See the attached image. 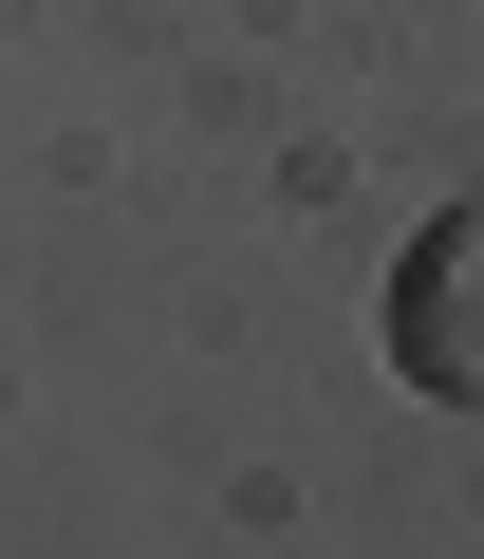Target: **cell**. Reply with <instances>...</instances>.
I'll return each instance as SVG.
<instances>
[{
	"label": "cell",
	"instance_id": "1",
	"mask_svg": "<svg viewBox=\"0 0 484 559\" xmlns=\"http://www.w3.org/2000/svg\"><path fill=\"white\" fill-rule=\"evenodd\" d=\"M373 336H391V373H410L428 411H484V205H428V224L391 242Z\"/></svg>",
	"mask_w": 484,
	"mask_h": 559
}]
</instances>
